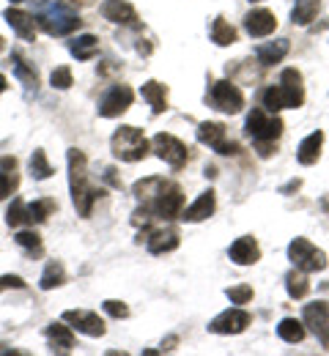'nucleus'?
<instances>
[{
  "mask_svg": "<svg viewBox=\"0 0 329 356\" xmlns=\"http://www.w3.org/2000/svg\"><path fill=\"white\" fill-rule=\"evenodd\" d=\"M198 140H200L203 145L214 148V151L223 154V156L239 154V145H236L234 140H228V129H225V124H220V121H203V124L198 127Z\"/></svg>",
  "mask_w": 329,
  "mask_h": 356,
  "instance_id": "8",
  "label": "nucleus"
},
{
  "mask_svg": "<svg viewBox=\"0 0 329 356\" xmlns=\"http://www.w3.org/2000/svg\"><path fill=\"white\" fill-rule=\"evenodd\" d=\"M69 52L77 58V60H91L96 52H99V39L86 33V36H77L69 42Z\"/></svg>",
  "mask_w": 329,
  "mask_h": 356,
  "instance_id": "24",
  "label": "nucleus"
},
{
  "mask_svg": "<svg viewBox=\"0 0 329 356\" xmlns=\"http://www.w3.org/2000/svg\"><path fill=\"white\" fill-rule=\"evenodd\" d=\"M302 104H305V86L296 69H285L280 74V86H269L264 90V110L269 113L296 110Z\"/></svg>",
  "mask_w": 329,
  "mask_h": 356,
  "instance_id": "2",
  "label": "nucleus"
},
{
  "mask_svg": "<svg viewBox=\"0 0 329 356\" xmlns=\"http://www.w3.org/2000/svg\"><path fill=\"white\" fill-rule=\"evenodd\" d=\"M244 132H247V137H252V143H255V148H258L261 156H272L275 143H278V137L282 134V121L275 113H269L264 107H255L247 115Z\"/></svg>",
  "mask_w": 329,
  "mask_h": 356,
  "instance_id": "3",
  "label": "nucleus"
},
{
  "mask_svg": "<svg viewBox=\"0 0 329 356\" xmlns=\"http://www.w3.org/2000/svg\"><path fill=\"white\" fill-rule=\"evenodd\" d=\"M3 49H6V39H3V36H0V52H3Z\"/></svg>",
  "mask_w": 329,
  "mask_h": 356,
  "instance_id": "42",
  "label": "nucleus"
},
{
  "mask_svg": "<svg viewBox=\"0 0 329 356\" xmlns=\"http://www.w3.org/2000/svg\"><path fill=\"white\" fill-rule=\"evenodd\" d=\"M288 42L280 39V42H266V44L258 47V60L264 63V66H275V63H280L282 58L288 55Z\"/></svg>",
  "mask_w": 329,
  "mask_h": 356,
  "instance_id": "25",
  "label": "nucleus"
},
{
  "mask_svg": "<svg viewBox=\"0 0 329 356\" xmlns=\"http://www.w3.org/2000/svg\"><path fill=\"white\" fill-rule=\"evenodd\" d=\"M55 211V200H49V197H45V200H33L31 206H28V217H31V225L33 222H45L49 214Z\"/></svg>",
  "mask_w": 329,
  "mask_h": 356,
  "instance_id": "33",
  "label": "nucleus"
},
{
  "mask_svg": "<svg viewBox=\"0 0 329 356\" xmlns=\"http://www.w3.org/2000/svg\"><path fill=\"white\" fill-rule=\"evenodd\" d=\"M225 296L231 299V305H247L252 299V288L250 285H236V288H228Z\"/></svg>",
  "mask_w": 329,
  "mask_h": 356,
  "instance_id": "37",
  "label": "nucleus"
},
{
  "mask_svg": "<svg viewBox=\"0 0 329 356\" xmlns=\"http://www.w3.org/2000/svg\"><path fill=\"white\" fill-rule=\"evenodd\" d=\"M8 88V83H6V77H3V74H0V93H3V90Z\"/></svg>",
  "mask_w": 329,
  "mask_h": 356,
  "instance_id": "41",
  "label": "nucleus"
},
{
  "mask_svg": "<svg viewBox=\"0 0 329 356\" xmlns=\"http://www.w3.org/2000/svg\"><path fill=\"white\" fill-rule=\"evenodd\" d=\"M211 42L217 47H228L236 42V28L234 25H228L223 17H217L214 22H211Z\"/></svg>",
  "mask_w": 329,
  "mask_h": 356,
  "instance_id": "29",
  "label": "nucleus"
},
{
  "mask_svg": "<svg viewBox=\"0 0 329 356\" xmlns=\"http://www.w3.org/2000/svg\"><path fill=\"white\" fill-rule=\"evenodd\" d=\"M151 145H154L157 156H159L162 162H168L170 168H184V165H187L189 148L179 137H173V134H168V132H159L151 140Z\"/></svg>",
  "mask_w": 329,
  "mask_h": 356,
  "instance_id": "9",
  "label": "nucleus"
},
{
  "mask_svg": "<svg viewBox=\"0 0 329 356\" xmlns=\"http://www.w3.org/2000/svg\"><path fill=\"white\" fill-rule=\"evenodd\" d=\"M0 168H6V170H17V159H14V156H3V159H0Z\"/></svg>",
  "mask_w": 329,
  "mask_h": 356,
  "instance_id": "40",
  "label": "nucleus"
},
{
  "mask_svg": "<svg viewBox=\"0 0 329 356\" xmlns=\"http://www.w3.org/2000/svg\"><path fill=\"white\" fill-rule=\"evenodd\" d=\"M63 280H66V271L63 266L58 264V261H49L47 268H45V274H42V291H52V288H58V285H63Z\"/></svg>",
  "mask_w": 329,
  "mask_h": 356,
  "instance_id": "31",
  "label": "nucleus"
},
{
  "mask_svg": "<svg viewBox=\"0 0 329 356\" xmlns=\"http://www.w3.org/2000/svg\"><path fill=\"white\" fill-rule=\"evenodd\" d=\"M285 291L291 299H305L310 293V282H307V271L302 268H294L285 274Z\"/></svg>",
  "mask_w": 329,
  "mask_h": 356,
  "instance_id": "23",
  "label": "nucleus"
},
{
  "mask_svg": "<svg viewBox=\"0 0 329 356\" xmlns=\"http://www.w3.org/2000/svg\"><path fill=\"white\" fill-rule=\"evenodd\" d=\"M145 238V247L151 255H165L179 247V230L176 227H145L141 233V241Z\"/></svg>",
  "mask_w": 329,
  "mask_h": 356,
  "instance_id": "11",
  "label": "nucleus"
},
{
  "mask_svg": "<svg viewBox=\"0 0 329 356\" xmlns=\"http://www.w3.org/2000/svg\"><path fill=\"white\" fill-rule=\"evenodd\" d=\"M278 28V17L266 8H252L247 17H244V31L252 36V39H264V36H272Z\"/></svg>",
  "mask_w": 329,
  "mask_h": 356,
  "instance_id": "15",
  "label": "nucleus"
},
{
  "mask_svg": "<svg viewBox=\"0 0 329 356\" xmlns=\"http://www.w3.org/2000/svg\"><path fill=\"white\" fill-rule=\"evenodd\" d=\"M278 334H280V340L285 343H302L305 340V323L302 321H296V318H282L280 326H278Z\"/></svg>",
  "mask_w": 329,
  "mask_h": 356,
  "instance_id": "28",
  "label": "nucleus"
},
{
  "mask_svg": "<svg viewBox=\"0 0 329 356\" xmlns=\"http://www.w3.org/2000/svg\"><path fill=\"white\" fill-rule=\"evenodd\" d=\"M250 3H261V0H250Z\"/></svg>",
  "mask_w": 329,
  "mask_h": 356,
  "instance_id": "43",
  "label": "nucleus"
},
{
  "mask_svg": "<svg viewBox=\"0 0 329 356\" xmlns=\"http://www.w3.org/2000/svg\"><path fill=\"white\" fill-rule=\"evenodd\" d=\"M302 323L319 337V343L329 348V307L324 302H313V305H305L302 312Z\"/></svg>",
  "mask_w": 329,
  "mask_h": 356,
  "instance_id": "12",
  "label": "nucleus"
},
{
  "mask_svg": "<svg viewBox=\"0 0 329 356\" xmlns=\"http://www.w3.org/2000/svg\"><path fill=\"white\" fill-rule=\"evenodd\" d=\"M11 63H14V72H17V77L25 83V88L28 90H36L39 88V74H36V69H31L28 66V60L22 58V55H11Z\"/></svg>",
  "mask_w": 329,
  "mask_h": 356,
  "instance_id": "27",
  "label": "nucleus"
},
{
  "mask_svg": "<svg viewBox=\"0 0 329 356\" xmlns=\"http://www.w3.org/2000/svg\"><path fill=\"white\" fill-rule=\"evenodd\" d=\"M110 151L121 162H141L148 154V140L138 127H121V129H115L113 140H110Z\"/></svg>",
  "mask_w": 329,
  "mask_h": 356,
  "instance_id": "5",
  "label": "nucleus"
},
{
  "mask_svg": "<svg viewBox=\"0 0 329 356\" xmlns=\"http://www.w3.org/2000/svg\"><path fill=\"white\" fill-rule=\"evenodd\" d=\"M6 22L17 31V36L19 39H25V42H33L36 39V19L31 17V14H25V11H19V8H6Z\"/></svg>",
  "mask_w": 329,
  "mask_h": 356,
  "instance_id": "19",
  "label": "nucleus"
},
{
  "mask_svg": "<svg viewBox=\"0 0 329 356\" xmlns=\"http://www.w3.org/2000/svg\"><path fill=\"white\" fill-rule=\"evenodd\" d=\"M228 255H231V261L236 266H252V264L261 261V247H258V241L252 236H241L231 244Z\"/></svg>",
  "mask_w": 329,
  "mask_h": 356,
  "instance_id": "16",
  "label": "nucleus"
},
{
  "mask_svg": "<svg viewBox=\"0 0 329 356\" xmlns=\"http://www.w3.org/2000/svg\"><path fill=\"white\" fill-rule=\"evenodd\" d=\"M45 334H47L52 351H72V348H74V332H72L69 326L58 323V321L49 323L47 329H45Z\"/></svg>",
  "mask_w": 329,
  "mask_h": 356,
  "instance_id": "21",
  "label": "nucleus"
},
{
  "mask_svg": "<svg viewBox=\"0 0 329 356\" xmlns=\"http://www.w3.org/2000/svg\"><path fill=\"white\" fill-rule=\"evenodd\" d=\"M214 209H217V197H214V192L209 189V192H203L189 209L182 211V220H184V222H203V220H209V217L214 214Z\"/></svg>",
  "mask_w": 329,
  "mask_h": 356,
  "instance_id": "18",
  "label": "nucleus"
},
{
  "mask_svg": "<svg viewBox=\"0 0 329 356\" xmlns=\"http://www.w3.org/2000/svg\"><path fill=\"white\" fill-rule=\"evenodd\" d=\"M102 307H104V312H107L110 318H118V321L129 315V307H127L124 302H115V299H107V302H104Z\"/></svg>",
  "mask_w": 329,
  "mask_h": 356,
  "instance_id": "38",
  "label": "nucleus"
},
{
  "mask_svg": "<svg viewBox=\"0 0 329 356\" xmlns=\"http://www.w3.org/2000/svg\"><path fill=\"white\" fill-rule=\"evenodd\" d=\"M63 321L72 323V329H77V332H83L88 337H102L104 334V321L91 310H66Z\"/></svg>",
  "mask_w": 329,
  "mask_h": 356,
  "instance_id": "14",
  "label": "nucleus"
},
{
  "mask_svg": "<svg viewBox=\"0 0 329 356\" xmlns=\"http://www.w3.org/2000/svg\"><path fill=\"white\" fill-rule=\"evenodd\" d=\"M209 104L214 107V110H220V113H228V115H236V113H241V107H244V93L236 88L231 80H220V83H214L211 88H209Z\"/></svg>",
  "mask_w": 329,
  "mask_h": 356,
  "instance_id": "7",
  "label": "nucleus"
},
{
  "mask_svg": "<svg viewBox=\"0 0 329 356\" xmlns=\"http://www.w3.org/2000/svg\"><path fill=\"white\" fill-rule=\"evenodd\" d=\"M102 14H104V19L115 22V25H138V11L129 0H104Z\"/></svg>",
  "mask_w": 329,
  "mask_h": 356,
  "instance_id": "17",
  "label": "nucleus"
},
{
  "mask_svg": "<svg viewBox=\"0 0 329 356\" xmlns=\"http://www.w3.org/2000/svg\"><path fill=\"white\" fill-rule=\"evenodd\" d=\"M132 99H135V93L129 86H113L99 102V115L102 118H118L121 113H127L132 107Z\"/></svg>",
  "mask_w": 329,
  "mask_h": 356,
  "instance_id": "10",
  "label": "nucleus"
},
{
  "mask_svg": "<svg viewBox=\"0 0 329 356\" xmlns=\"http://www.w3.org/2000/svg\"><path fill=\"white\" fill-rule=\"evenodd\" d=\"M31 176L36 178V181H45V178L52 176V165L47 162V154L42 151V148H36L33 154H31Z\"/></svg>",
  "mask_w": 329,
  "mask_h": 356,
  "instance_id": "30",
  "label": "nucleus"
},
{
  "mask_svg": "<svg viewBox=\"0 0 329 356\" xmlns=\"http://www.w3.org/2000/svg\"><path fill=\"white\" fill-rule=\"evenodd\" d=\"M72 83H74V77H72V69L69 66H58L52 74H49V86L58 90H66L72 88Z\"/></svg>",
  "mask_w": 329,
  "mask_h": 356,
  "instance_id": "35",
  "label": "nucleus"
},
{
  "mask_svg": "<svg viewBox=\"0 0 329 356\" xmlns=\"http://www.w3.org/2000/svg\"><path fill=\"white\" fill-rule=\"evenodd\" d=\"M288 258H291L294 266L307 271V274L327 268V255H324L316 244H310L307 238H294V241L288 244Z\"/></svg>",
  "mask_w": 329,
  "mask_h": 356,
  "instance_id": "6",
  "label": "nucleus"
},
{
  "mask_svg": "<svg viewBox=\"0 0 329 356\" xmlns=\"http://www.w3.org/2000/svg\"><path fill=\"white\" fill-rule=\"evenodd\" d=\"M69 186H72V200L80 217H91L94 203L102 197V189L88 181V159L80 148H69Z\"/></svg>",
  "mask_w": 329,
  "mask_h": 356,
  "instance_id": "1",
  "label": "nucleus"
},
{
  "mask_svg": "<svg viewBox=\"0 0 329 356\" xmlns=\"http://www.w3.org/2000/svg\"><path fill=\"white\" fill-rule=\"evenodd\" d=\"M11 3H19V0H11Z\"/></svg>",
  "mask_w": 329,
  "mask_h": 356,
  "instance_id": "44",
  "label": "nucleus"
},
{
  "mask_svg": "<svg viewBox=\"0 0 329 356\" xmlns=\"http://www.w3.org/2000/svg\"><path fill=\"white\" fill-rule=\"evenodd\" d=\"M319 8H321V0H296V6L291 11L294 25H310L319 17Z\"/></svg>",
  "mask_w": 329,
  "mask_h": 356,
  "instance_id": "26",
  "label": "nucleus"
},
{
  "mask_svg": "<svg viewBox=\"0 0 329 356\" xmlns=\"http://www.w3.org/2000/svg\"><path fill=\"white\" fill-rule=\"evenodd\" d=\"M17 244L22 250H28L31 255H42V236L36 230H19L17 233Z\"/></svg>",
  "mask_w": 329,
  "mask_h": 356,
  "instance_id": "34",
  "label": "nucleus"
},
{
  "mask_svg": "<svg viewBox=\"0 0 329 356\" xmlns=\"http://www.w3.org/2000/svg\"><path fill=\"white\" fill-rule=\"evenodd\" d=\"M250 312L241 310V307H231V310L220 312L211 323H209V332H214V334H239V332H244L247 326H250Z\"/></svg>",
  "mask_w": 329,
  "mask_h": 356,
  "instance_id": "13",
  "label": "nucleus"
},
{
  "mask_svg": "<svg viewBox=\"0 0 329 356\" xmlns=\"http://www.w3.org/2000/svg\"><path fill=\"white\" fill-rule=\"evenodd\" d=\"M6 288H25V282H22V277H17V274H3L0 277V291H6Z\"/></svg>",
  "mask_w": 329,
  "mask_h": 356,
  "instance_id": "39",
  "label": "nucleus"
},
{
  "mask_svg": "<svg viewBox=\"0 0 329 356\" xmlns=\"http://www.w3.org/2000/svg\"><path fill=\"white\" fill-rule=\"evenodd\" d=\"M6 222H8V227L31 225V217H28V203L17 197V200H14L11 206H8V211H6Z\"/></svg>",
  "mask_w": 329,
  "mask_h": 356,
  "instance_id": "32",
  "label": "nucleus"
},
{
  "mask_svg": "<svg viewBox=\"0 0 329 356\" xmlns=\"http://www.w3.org/2000/svg\"><path fill=\"white\" fill-rule=\"evenodd\" d=\"M321 145H324V132H321V129H319V132H313V134H307V137L299 143V151H296L299 165H305V168L316 165V162H319V156H321Z\"/></svg>",
  "mask_w": 329,
  "mask_h": 356,
  "instance_id": "20",
  "label": "nucleus"
},
{
  "mask_svg": "<svg viewBox=\"0 0 329 356\" xmlns=\"http://www.w3.org/2000/svg\"><path fill=\"white\" fill-rule=\"evenodd\" d=\"M17 186H19V176H17V170H0V200H6L11 192H17Z\"/></svg>",
  "mask_w": 329,
  "mask_h": 356,
  "instance_id": "36",
  "label": "nucleus"
},
{
  "mask_svg": "<svg viewBox=\"0 0 329 356\" xmlns=\"http://www.w3.org/2000/svg\"><path fill=\"white\" fill-rule=\"evenodd\" d=\"M141 96L151 104V113H154V115H159V113L168 110V88H165L162 83L148 80V83L141 88Z\"/></svg>",
  "mask_w": 329,
  "mask_h": 356,
  "instance_id": "22",
  "label": "nucleus"
},
{
  "mask_svg": "<svg viewBox=\"0 0 329 356\" xmlns=\"http://www.w3.org/2000/svg\"><path fill=\"white\" fill-rule=\"evenodd\" d=\"M80 17L74 8H69L66 3H49L36 14V25L49 33V36H69L72 31L80 28Z\"/></svg>",
  "mask_w": 329,
  "mask_h": 356,
  "instance_id": "4",
  "label": "nucleus"
}]
</instances>
